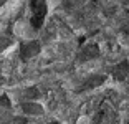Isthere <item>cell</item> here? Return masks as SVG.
<instances>
[{
  "label": "cell",
  "instance_id": "cell-4",
  "mask_svg": "<svg viewBox=\"0 0 129 124\" xmlns=\"http://www.w3.org/2000/svg\"><path fill=\"white\" fill-rule=\"evenodd\" d=\"M106 81V76L104 75H99V76H91L89 79H86V81L83 83L80 86V91H88V89H93V88H98L99 84H103V83Z\"/></svg>",
  "mask_w": 129,
  "mask_h": 124
},
{
  "label": "cell",
  "instance_id": "cell-9",
  "mask_svg": "<svg viewBox=\"0 0 129 124\" xmlns=\"http://www.w3.org/2000/svg\"><path fill=\"white\" fill-rule=\"evenodd\" d=\"M51 124H58V122H51Z\"/></svg>",
  "mask_w": 129,
  "mask_h": 124
},
{
  "label": "cell",
  "instance_id": "cell-3",
  "mask_svg": "<svg viewBox=\"0 0 129 124\" xmlns=\"http://www.w3.org/2000/svg\"><path fill=\"white\" fill-rule=\"evenodd\" d=\"M40 53V43L38 41H30V43H25V45L22 46V50H20V58H22L23 61L30 60L31 56H35V55H38Z\"/></svg>",
  "mask_w": 129,
  "mask_h": 124
},
{
  "label": "cell",
  "instance_id": "cell-2",
  "mask_svg": "<svg viewBox=\"0 0 129 124\" xmlns=\"http://www.w3.org/2000/svg\"><path fill=\"white\" fill-rule=\"evenodd\" d=\"M116 121V113L113 111V108L108 104H103L101 111L96 116V122L98 124H114Z\"/></svg>",
  "mask_w": 129,
  "mask_h": 124
},
{
  "label": "cell",
  "instance_id": "cell-1",
  "mask_svg": "<svg viewBox=\"0 0 129 124\" xmlns=\"http://www.w3.org/2000/svg\"><path fill=\"white\" fill-rule=\"evenodd\" d=\"M30 7H31V26L33 28H42L43 25V20L46 17V4L42 2V0H33L30 2Z\"/></svg>",
  "mask_w": 129,
  "mask_h": 124
},
{
  "label": "cell",
  "instance_id": "cell-8",
  "mask_svg": "<svg viewBox=\"0 0 129 124\" xmlns=\"http://www.w3.org/2000/svg\"><path fill=\"white\" fill-rule=\"evenodd\" d=\"M2 103H4V104H2V106H4V108H7V106H10V104H8V98H7V96H5V94H4V96H2Z\"/></svg>",
  "mask_w": 129,
  "mask_h": 124
},
{
  "label": "cell",
  "instance_id": "cell-5",
  "mask_svg": "<svg viewBox=\"0 0 129 124\" xmlns=\"http://www.w3.org/2000/svg\"><path fill=\"white\" fill-rule=\"evenodd\" d=\"M127 73H129V61H122V63L116 65V68H114V71H113V76L118 81H124L127 78Z\"/></svg>",
  "mask_w": 129,
  "mask_h": 124
},
{
  "label": "cell",
  "instance_id": "cell-7",
  "mask_svg": "<svg viewBox=\"0 0 129 124\" xmlns=\"http://www.w3.org/2000/svg\"><path fill=\"white\" fill-rule=\"evenodd\" d=\"M22 109L25 113H31V114H37V113L42 114V111H43V109L37 104H22Z\"/></svg>",
  "mask_w": 129,
  "mask_h": 124
},
{
  "label": "cell",
  "instance_id": "cell-6",
  "mask_svg": "<svg viewBox=\"0 0 129 124\" xmlns=\"http://www.w3.org/2000/svg\"><path fill=\"white\" fill-rule=\"evenodd\" d=\"M99 55V48L98 45H88L83 48V51H81V60H91V58L98 56Z\"/></svg>",
  "mask_w": 129,
  "mask_h": 124
}]
</instances>
